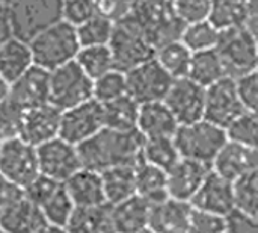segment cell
Returning <instances> with one entry per match:
<instances>
[{"instance_id": "ee69618b", "label": "cell", "mask_w": 258, "mask_h": 233, "mask_svg": "<svg viewBox=\"0 0 258 233\" xmlns=\"http://www.w3.org/2000/svg\"><path fill=\"white\" fill-rule=\"evenodd\" d=\"M95 5L94 0H63L62 5V20L77 27L94 17Z\"/></svg>"}, {"instance_id": "f1b7e54d", "label": "cell", "mask_w": 258, "mask_h": 233, "mask_svg": "<svg viewBox=\"0 0 258 233\" xmlns=\"http://www.w3.org/2000/svg\"><path fill=\"white\" fill-rule=\"evenodd\" d=\"M104 200L107 205H116L136 196L135 165H116L100 173Z\"/></svg>"}, {"instance_id": "681fc988", "label": "cell", "mask_w": 258, "mask_h": 233, "mask_svg": "<svg viewBox=\"0 0 258 233\" xmlns=\"http://www.w3.org/2000/svg\"><path fill=\"white\" fill-rule=\"evenodd\" d=\"M8 92H9V83H6L2 77H0V102L5 100L8 97Z\"/></svg>"}, {"instance_id": "d590c367", "label": "cell", "mask_w": 258, "mask_h": 233, "mask_svg": "<svg viewBox=\"0 0 258 233\" xmlns=\"http://www.w3.org/2000/svg\"><path fill=\"white\" fill-rule=\"evenodd\" d=\"M141 156L145 162L168 171L180 159L178 150L172 138H153L144 139Z\"/></svg>"}, {"instance_id": "11a10c76", "label": "cell", "mask_w": 258, "mask_h": 233, "mask_svg": "<svg viewBox=\"0 0 258 233\" xmlns=\"http://www.w3.org/2000/svg\"><path fill=\"white\" fill-rule=\"evenodd\" d=\"M8 3H9V0H0V5H5L6 6Z\"/></svg>"}, {"instance_id": "6da1fadb", "label": "cell", "mask_w": 258, "mask_h": 233, "mask_svg": "<svg viewBox=\"0 0 258 233\" xmlns=\"http://www.w3.org/2000/svg\"><path fill=\"white\" fill-rule=\"evenodd\" d=\"M144 138L138 130L121 132L103 127L88 141L77 146L83 168L101 173L116 165H136L142 156Z\"/></svg>"}, {"instance_id": "f546056e", "label": "cell", "mask_w": 258, "mask_h": 233, "mask_svg": "<svg viewBox=\"0 0 258 233\" xmlns=\"http://www.w3.org/2000/svg\"><path fill=\"white\" fill-rule=\"evenodd\" d=\"M135 183L136 196H139L148 205H154L168 199L166 171L145 162L144 159L135 165Z\"/></svg>"}, {"instance_id": "5bb4252c", "label": "cell", "mask_w": 258, "mask_h": 233, "mask_svg": "<svg viewBox=\"0 0 258 233\" xmlns=\"http://www.w3.org/2000/svg\"><path fill=\"white\" fill-rule=\"evenodd\" d=\"M243 108L233 77H222L204 92V120L225 129L234 118L243 114Z\"/></svg>"}, {"instance_id": "7bdbcfd3", "label": "cell", "mask_w": 258, "mask_h": 233, "mask_svg": "<svg viewBox=\"0 0 258 233\" xmlns=\"http://www.w3.org/2000/svg\"><path fill=\"white\" fill-rule=\"evenodd\" d=\"M225 232V217L212 214L192 206L186 233H224Z\"/></svg>"}, {"instance_id": "f6af8a7d", "label": "cell", "mask_w": 258, "mask_h": 233, "mask_svg": "<svg viewBox=\"0 0 258 233\" xmlns=\"http://www.w3.org/2000/svg\"><path fill=\"white\" fill-rule=\"evenodd\" d=\"M237 96L246 111L257 112L258 105V74L257 70L234 79Z\"/></svg>"}, {"instance_id": "e0dca14e", "label": "cell", "mask_w": 258, "mask_h": 233, "mask_svg": "<svg viewBox=\"0 0 258 233\" xmlns=\"http://www.w3.org/2000/svg\"><path fill=\"white\" fill-rule=\"evenodd\" d=\"M60 111L47 103L38 108L24 111L18 138L24 143L38 147L59 136Z\"/></svg>"}, {"instance_id": "277c9868", "label": "cell", "mask_w": 258, "mask_h": 233, "mask_svg": "<svg viewBox=\"0 0 258 233\" xmlns=\"http://www.w3.org/2000/svg\"><path fill=\"white\" fill-rule=\"evenodd\" d=\"M63 0H9L6 5L11 33L30 41L45 27L62 20Z\"/></svg>"}, {"instance_id": "52a82bcc", "label": "cell", "mask_w": 258, "mask_h": 233, "mask_svg": "<svg viewBox=\"0 0 258 233\" xmlns=\"http://www.w3.org/2000/svg\"><path fill=\"white\" fill-rule=\"evenodd\" d=\"M92 99V79L71 61L48 71V103L67 111Z\"/></svg>"}, {"instance_id": "c3c4849f", "label": "cell", "mask_w": 258, "mask_h": 233, "mask_svg": "<svg viewBox=\"0 0 258 233\" xmlns=\"http://www.w3.org/2000/svg\"><path fill=\"white\" fill-rule=\"evenodd\" d=\"M11 26L8 18V11L5 5H0V44L11 36Z\"/></svg>"}, {"instance_id": "44dd1931", "label": "cell", "mask_w": 258, "mask_h": 233, "mask_svg": "<svg viewBox=\"0 0 258 233\" xmlns=\"http://www.w3.org/2000/svg\"><path fill=\"white\" fill-rule=\"evenodd\" d=\"M48 226L41 209L26 197L0 212V227L8 233H45Z\"/></svg>"}, {"instance_id": "ac0fdd59", "label": "cell", "mask_w": 258, "mask_h": 233, "mask_svg": "<svg viewBox=\"0 0 258 233\" xmlns=\"http://www.w3.org/2000/svg\"><path fill=\"white\" fill-rule=\"evenodd\" d=\"M257 147H246L230 141L225 143L210 165L212 171L230 182H234L248 173L257 171Z\"/></svg>"}, {"instance_id": "7402d4cb", "label": "cell", "mask_w": 258, "mask_h": 233, "mask_svg": "<svg viewBox=\"0 0 258 233\" xmlns=\"http://www.w3.org/2000/svg\"><path fill=\"white\" fill-rule=\"evenodd\" d=\"M257 6H249L242 0H212L209 21L218 30L248 27L257 32Z\"/></svg>"}, {"instance_id": "9c48e42d", "label": "cell", "mask_w": 258, "mask_h": 233, "mask_svg": "<svg viewBox=\"0 0 258 233\" xmlns=\"http://www.w3.org/2000/svg\"><path fill=\"white\" fill-rule=\"evenodd\" d=\"M24 197L41 209L50 226L65 227L74 211V205L65 190V185L42 174H38L24 188Z\"/></svg>"}, {"instance_id": "83f0119b", "label": "cell", "mask_w": 258, "mask_h": 233, "mask_svg": "<svg viewBox=\"0 0 258 233\" xmlns=\"http://www.w3.org/2000/svg\"><path fill=\"white\" fill-rule=\"evenodd\" d=\"M110 208L116 233H139L148 226L150 205L139 196H133Z\"/></svg>"}, {"instance_id": "60d3db41", "label": "cell", "mask_w": 258, "mask_h": 233, "mask_svg": "<svg viewBox=\"0 0 258 233\" xmlns=\"http://www.w3.org/2000/svg\"><path fill=\"white\" fill-rule=\"evenodd\" d=\"M172 9L183 24L209 20L212 0H172Z\"/></svg>"}, {"instance_id": "836d02e7", "label": "cell", "mask_w": 258, "mask_h": 233, "mask_svg": "<svg viewBox=\"0 0 258 233\" xmlns=\"http://www.w3.org/2000/svg\"><path fill=\"white\" fill-rule=\"evenodd\" d=\"M74 61L92 80L113 68V58L109 44L80 47Z\"/></svg>"}, {"instance_id": "ffe728a7", "label": "cell", "mask_w": 258, "mask_h": 233, "mask_svg": "<svg viewBox=\"0 0 258 233\" xmlns=\"http://www.w3.org/2000/svg\"><path fill=\"white\" fill-rule=\"evenodd\" d=\"M190 206L225 217L234 209L231 182L210 170L200 190L192 197Z\"/></svg>"}, {"instance_id": "e575fe53", "label": "cell", "mask_w": 258, "mask_h": 233, "mask_svg": "<svg viewBox=\"0 0 258 233\" xmlns=\"http://www.w3.org/2000/svg\"><path fill=\"white\" fill-rule=\"evenodd\" d=\"M219 33L221 30H218L209 20H204L192 24H184L178 39L192 53H198V52L216 49L219 41Z\"/></svg>"}, {"instance_id": "7a4b0ae2", "label": "cell", "mask_w": 258, "mask_h": 233, "mask_svg": "<svg viewBox=\"0 0 258 233\" xmlns=\"http://www.w3.org/2000/svg\"><path fill=\"white\" fill-rule=\"evenodd\" d=\"M27 44L33 65L45 71H51L74 61L80 49L76 27L63 20L45 27L27 41Z\"/></svg>"}, {"instance_id": "f907efd6", "label": "cell", "mask_w": 258, "mask_h": 233, "mask_svg": "<svg viewBox=\"0 0 258 233\" xmlns=\"http://www.w3.org/2000/svg\"><path fill=\"white\" fill-rule=\"evenodd\" d=\"M45 233H70L65 227H62V226H48V229H47V232Z\"/></svg>"}, {"instance_id": "1f68e13d", "label": "cell", "mask_w": 258, "mask_h": 233, "mask_svg": "<svg viewBox=\"0 0 258 233\" xmlns=\"http://www.w3.org/2000/svg\"><path fill=\"white\" fill-rule=\"evenodd\" d=\"M103 126L113 130L130 132L136 130L139 105L128 96H122L116 100L101 105Z\"/></svg>"}, {"instance_id": "8992f818", "label": "cell", "mask_w": 258, "mask_h": 233, "mask_svg": "<svg viewBox=\"0 0 258 233\" xmlns=\"http://www.w3.org/2000/svg\"><path fill=\"white\" fill-rule=\"evenodd\" d=\"M215 50L221 56L228 77L236 79L257 70V32L248 27L221 30Z\"/></svg>"}, {"instance_id": "74e56055", "label": "cell", "mask_w": 258, "mask_h": 233, "mask_svg": "<svg viewBox=\"0 0 258 233\" xmlns=\"http://www.w3.org/2000/svg\"><path fill=\"white\" fill-rule=\"evenodd\" d=\"M127 96L125 73L112 68L92 80V99L101 105Z\"/></svg>"}, {"instance_id": "d4e9b609", "label": "cell", "mask_w": 258, "mask_h": 233, "mask_svg": "<svg viewBox=\"0 0 258 233\" xmlns=\"http://www.w3.org/2000/svg\"><path fill=\"white\" fill-rule=\"evenodd\" d=\"M63 185L74 208H89L106 203L101 176L94 170L82 167L65 180Z\"/></svg>"}, {"instance_id": "3957f363", "label": "cell", "mask_w": 258, "mask_h": 233, "mask_svg": "<svg viewBox=\"0 0 258 233\" xmlns=\"http://www.w3.org/2000/svg\"><path fill=\"white\" fill-rule=\"evenodd\" d=\"M125 18L154 49L178 39L184 27L177 18L171 0H139Z\"/></svg>"}, {"instance_id": "8d00e7d4", "label": "cell", "mask_w": 258, "mask_h": 233, "mask_svg": "<svg viewBox=\"0 0 258 233\" xmlns=\"http://www.w3.org/2000/svg\"><path fill=\"white\" fill-rule=\"evenodd\" d=\"M233 185V203L234 209L248 215L257 217L258 212V171L248 173L234 182Z\"/></svg>"}, {"instance_id": "f5cc1de1", "label": "cell", "mask_w": 258, "mask_h": 233, "mask_svg": "<svg viewBox=\"0 0 258 233\" xmlns=\"http://www.w3.org/2000/svg\"><path fill=\"white\" fill-rule=\"evenodd\" d=\"M242 2L249 5V6H258V0H242Z\"/></svg>"}, {"instance_id": "cb8c5ba5", "label": "cell", "mask_w": 258, "mask_h": 233, "mask_svg": "<svg viewBox=\"0 0 258 233\" xmlns=\"http://www.w3.org/2000/svg\"><path fill=\"white\" fill-rule=\"evenodd\" d=\"M190 209V203L168 197L150 205L147 227L157 233H186Z\"/></svg>"}, {"instance_id": "7c38bea8", "label": "cell", "mask_w": 258, "mask_h": 233, "mask_svg": "<svg viewBox=\"0 0 258 233\" xmlns=\"http://www.w3.org/2000/svg\"><path fill=\"white\" fill-rule=\"evenodd\" d=\"M0 173L23 190L39 174L36 147L11 138L0 144Z\"/></svg>"}, {"instance_id": "8fae6325", "label": "cell", "mask_w": 258, "mask_h": 233, "mask_svg": "<svg viewBox=\"0 0 258 233\" xmlns=\"http://www.w3.org/2000/svg\"><path fill=\"white\" fill-rule=\"evenodd\" d=\"M103 127L101 103L91 99L60 112L59 138L77 147L98 133Z\"/></svg>"}, {"instance_id": "2e32d148", "label": "cell", "mask_w": 258, "mask_h": 233, "mask_svg": "<svg viewBox=\"0 0 258 233\" xmlns=\"http://www.w3.org/2000/svg\"><path fill=\"white\" fill-rule=\"evenodd\" d=\"M210 170V165L180 158L175 165L166 171L168 197L190 203Z\"/></svg>"}, {"instance_id": "4fadbf2b", "label": "cell", "mask_w": 258, "mask_h": 233, "mask_svg": "<svg viewBox=\"0 0 258 233\" xmlns=\"http://www.w3.org/2000/svg\"><path fill=\"white\" fill-rule=\"evenodd\" d=\"M39 174L63 183L79 168H82L77 147L63 141L62 138H53L36 147Z\"/></svg>"}, {"instance_id": "b9f144b4", "label": "cell", "mask_w": 258, "mask_h": 233, "mask_svg": "<svg viewBox=\"0 0 258 233\" xmlns=\"http://www.w3.org/2000/svg\"><path fill=\"white\" fill-rule=\"evenodd\" d=\"M24 111L8 97L0 102V141L17 138Z\"/></svg>"}, {"instance_id": "4316f807", "label": "cell", "mask_w": 258, "mask_h": 233, "mask_svg": "<svg viewBox=\"0 0 258 233\" xmlns=\"http://www.w3.org/2000/svg\"><path fill=\"white\" fill-rule=\"evenodd\" d=\"M65 229L70 233H116L110 205L74 208Z\"/></svg>"}, {"instance_id": "7dc6e473", "label": "cell", "mask_w": 258, "mask_h": 233, "mask_svg": "<svg viewBox=\"0 0 258 233\" xmlns=\"http://www.w3.org/2000/svg\"><path fill=\"white\" fill-rule=\"evenodd\" d=\"M24 197V190L0 173V212Z\"/></svg>"}, {"instance_id": "ba28073f", "label": "cell", "mask_w": 258, "mask_h": 233, "mask_svg": "<svg viewBox=\"0 0 258 233\" xmlns=\"http://www.w3.org/2000/svg\"><path fill=\"white\" fill-rule=\"evenodd\" d=\"M109 49L113 58V68L122 73L153 59L156 52L148 39L127 18L115 23Z\"/></svg>"}, {"instance_id": "ab89813d", "label": "cell", "mask_w": 258, "mask_h": 233, "mask_svg": "<svg viewBox=\"0 0 258 233\" xmlns=\"http://www.w3.org/2000/svg\"><path fill=\"white\" fill-rule=\"evenodd\" d=\"M224 130L227 141L246 147H257V112L245 111L237 118H234Z\"/></svg>"}, {"instance_id": "680465c9", "label": "cell", "mask_w": 258, "mask_h": 233, "mask_svg": "<svg viewBox=\"0 0 258 233\" xmlns=\"http://www.w3.org/2000/svg\"><path fill=\"white\" fill-rule=\"evenodd\" d=\"M171 2H172V0H171Z\"/></svg>"}, {"instance_id": "bcb514c9", "label": "cell", "mask_w": 258, "mask_h": 233, "mask_svg": "<svg viewBox=\"0 0 258 233\" xmlns=\"http://www.w3.org/2000/svg\"><path fill=\"white\" fill-rule=\"evenodd\" d=\"M224 233H258L257 217L233 209L230 214L225 215Z\"/></svg>"}, {"instance_id": "603a6c76", "label": "cell", "mask_w": 258, "mask_h": 233, "mask_svg": "<svg viewBox=\"0 0 258 233\" xmlns=\"http://www.w3.org/2000/svg\"><path fill=\"white\" fill-rule=\"evenodd\" d=\"M178 123L163 102H150L139 105L136 130L144 139L172 138Z\"/></svg>"}, {"instance_id": "816d5d0a", "label": "cell", "mask_w": 258, "mask_h": 233, "mask_svg": "<svg viewBox=\"0 0 258 233\" xmlns=\"http://www.w3.org/2000/svg\"><path fill=\"white\" fill-rule=\"evenodd\" d=\"M119 2H121V3L128 9V11H132V9L135 8V5H136L139 0H119Z\"/></svg>"}, {"instance_id": "d6986e66", "label": "cell", "mask_w": 258, "mask_h": 233, "mask_svg": "<svg viewBox=\"0 0 258 233\" xmlns=\"http://www.w3.org/2000/svg\"><path fill=\"white\" fill-rule=\"evenodd\" d=\"M8 99L23 111L48 103V71L33 65L9 85Z\"/></svg>"}, {"instance_id": "6f0895ef", "label": "cell", "mask_w": 258, "mask_h": 233, "mask_svg": "<svg viewBox=\"0 0 258 233\" xmlns=\"http://www.w3.org/2000/svg\"><path fill=\"white\" fill-rule=\"evenodd\" d=\"M0 144H2V141H0Z\"/></svg>"}, {"instance_id": "484cf974", "label": "cell", "mask_w": 258, "mask_h": 233, "mask_svg": "<svg viewBox=\"0 0 258 233\" xmlns=\"http://www.w3.org/2000/svg\"><path fill=\"white\" fill-rule=\"evenodd\" d=\"M30 67H33V59L26 41L11 35L0 44V77L6 83L15 82Z\"/></svg>"}, {"instance_id": "9f6ffc18", "label": "cell", "mask_w": 258, "mask_h": 233, "mask_svg": "<svg viewBox=\"0 0 258 233\" xmlns=\"http://www.w3.org/2000/svg\"><path fill=\"white\" fill-rule=\"evenodd\" d=\"M0 233H8V232H6V230H3V229L0 227Z\"/></svg>"}, {"instance_id": "4dcf8cb0", "label": "cell", "mask_w": 258, "mask_h": 233, "mask_svg": "<svg viewBox=\"0 0 258 233\" xmlns=\"http://www.w3.org/2000/svg\"><path fill=\"white\" fill-rule=\"evenodd\" d=\"M186 77H189L200 86L207 88L212 83L221 80L222 77H227V73L221 56L213 49V50L192 53L190 65Z\"/></svg>"}, {"instance_id": "30bf717a", "label": "cell", "mask_w": 258, "mask_h": 233, "mask_svg": "<svg viewBox=\"0 0 258 233\" xmlns=\"http://www.w3.org/2000/svg\"><path fill=\"white\" fill-rule=\"evenodd\" d=\"M172 77L153 58L125 71L127 96L138 105L162 102L172 83Z\"/></svg>"}, {"instance_id": "f35d334b", "label": "cell", "mask_w": 258, "mask_h": 233, "mask_svg": "<svg viewBox=\"0 0 258 233\" xmlns=\"http://www.w3.org/2000/svg\"><path fill=\"white\" fill-rule=\"evenodd\" d=\"M113 27H115V23L112 20L95 14L88 21L76 27L80 47L109 44L112 33H113Z\"/></svg>"}, {"instance_id": "d6a6232c", "label": "cell", "mask_w": 258, "mask_h": 233, "mask_svg": "<svg viewBox=\"0 0 258 233\" xmlns=\"http://www.w3.org/2000/svg\"><path fill=\"white\" fill-rule=\"evenodd\" d=\"M154 59L172 79H180L187 76L192 52L180 39H175L157 47Z\"/></svg>"}, {"instance_id": "5b68a950", "label": "cell", "mask_w": 258, "mask_h": 233, "mask_svg": "<svg viewBox=\"0 0 258 233\" xmlns=\"http://www.w3.org/2000/svg\"><path fill=\"white\" fill-rule=\"evenodd\" d=\"M180 158L212 165L219 150L225 146V130L207 120L178 126L172 136Z\"/></svg>"}, {"instance_id": "db71d44e", "label": "cell", "mask_w": 258, "mask_h": 233, "mask_svg": "<svg viewBox=\"0 0 258 233\" xmlns=\"http://www.w3.org/2000/svg\"><path fill=\"white\" fill-rule=\"evenodd\" d=\"M139 233H157V232H154V230H151L150 227H145L144 230H141V232H139Z\"/></svg>"}, {"instance_id": "9a60e30c", "label": "cell", "mask_w": 258, "mask_h": 233, "mask_svg": "<svg viewBox=\"0 0 258 233\" xmlns=\"http://www.w3.org/2000/svg\"><path fill=\"white\" fill-rule=\"evenodd\" d=\"M204 92L206 88L189 77H180L172 80L162 102L168 106L178 126L190 124L204 118Z\"/></svg>"}]
</instances>
